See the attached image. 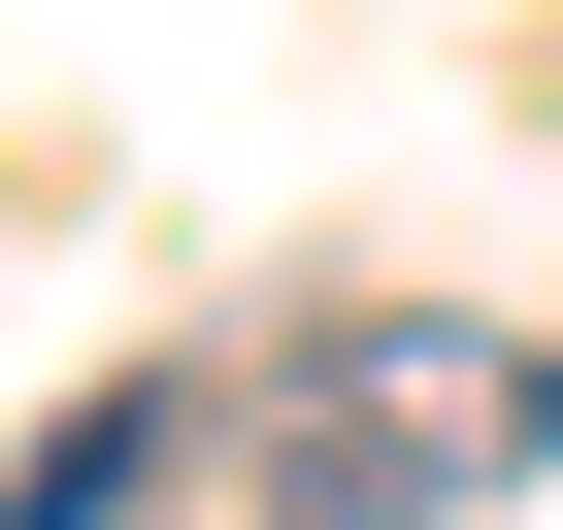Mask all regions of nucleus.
Here are the masks:
<instances>
[{
  "label": "nucleus",
  "instance_id": "1",
  "mask_svg": "<svg viewBox=\"0 0 563 530\" xmlns=\"http://www.w3.org/2000/svg\"><path fill=\"white\" fill-rule=\"evenodd\" d=\"M530 464H563V365L530 332H431V299H365V332H299L232 398V497L265 530H497Z\"/></svg>",
  "mask_w": 563,
  "mask_h": 530
},
{
  "label": "nucleus",
  "instance_id": "2",
  "mask_svg": "<svg viewBox=\"0 0 563 530\" xmlns=\"http://www.w3.org/2000/svg\"><path fill=\"white\" fill-rule=\"evenodd\" d=\"M166 464H199V431H166V398H67V431H34V530H133V497H166Z\"/></svg>",
  "mask_w": 563,
  "mask_h": 530
}]
</instances>
